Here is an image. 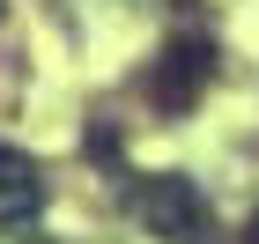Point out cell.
<instances>
[{
  "instance_id": "cell-2",
  "label": "cell",
  "mask_w": 259,
  "mask_h": 244,
  "mask_svg": "<svg viewBox=\"0 0 259 244\" xmlns=\"http://www.w3.org/2000/svg\"><path fill=\"white\" fill-rule=\"evenodd\" d=\"M134 215L156 229V237H170V244H200V237H207V207H200V192H193L185 178H170V170L134 185Z\"/></svg>"
},
{
  "instance_id": "cell-1",
  "label": "cell",
  "mask_w": 259,
  "mask_h": 244,
  "mask_svg": "<svg viewBox=\"0 0 259 244\" xmlns=\"http://www.w3.org/2000/svg\"><path fill=\"white\" fill-rule=\"evenodd\" d=\"M207 81H215V44H207V37H170L163 60L148 67V104H156L163 119H178V111L200 104Z\"/></svg>"
},
{
  "instance_id": "cell-4",
  "label": "cell",
  "mask_w": 259,
  "mask_h": 244,
  "mask_svg": "<svg viewBox=\"0 0 259 244\" xmlns=\"http://www.w3.org/2000/svg\"><path fill=\"white\" fill-rule=\"evenodd\" d=\"M244 244H259V215H252V222H244Z\"/></svg>"
},
{
  "instance_id": "cell-3",
  "label": "cell",
  "mask_w": 259,
  "mask_h": 244,
  "mask_svg": "<svg viewBox=\"0 0 259 244\" xmlns=\"http://www.w3.org/2000/svg\"><path fill=\"white\" fill-rule=\"evenodd\" d=\"M37 163L22 156V148L0 141V222H22V215H37Z\"/></svg>"
}]
</instances>
